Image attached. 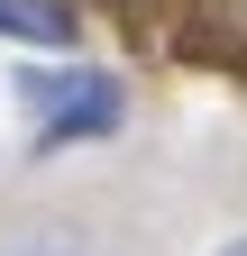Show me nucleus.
<instances>
[{
	"label": "nucleus",
	"instance_id": "nucleus-1",
	"mask_svg": "<svg viewBox=\"0 0 247 256\" xmlns=\"http://www.w3.org/2000/svg\"><path fill=\"white\" fill-rule=\"evenodd\" d=\"M10 92H18V110L37 119V146H82V138H110V128H119V110H128V101H119V82H110V74H92V64H46V74L28 64Z\"/></svg>",
	"mask_w": 247,
	"mask_h": 256
},
{
	"label": "nucleus",
	"instance_id": "nucleus-2",
	"mask_svg": "<svg viewBox=\"0 0 247 256\" xmlns=\"http://www.w3.org/2000/svg\"><path fill=\"white\" fill-rule=\"evenodd\" d=\"M0 37H18V46H74V10L64 0H0Z\"/></svg>",
	"mask_w": 247,
	"mask_h": 256
},
{
	"label": "nucleus",
	"instance_id": "nucleus-3",
	"mask_svg": "<svg viewBox=\"0 0 247 256\" xmlns=\"http://www.w3.org/2000/svg\"><path fill=\"white\" fill-rule=\"evenodd\" d=\"M220 256H247V238H229V247H220Z\"/></svg>",
	"mask_w": 247,
	"mask_h": 256
}]
</instances>
